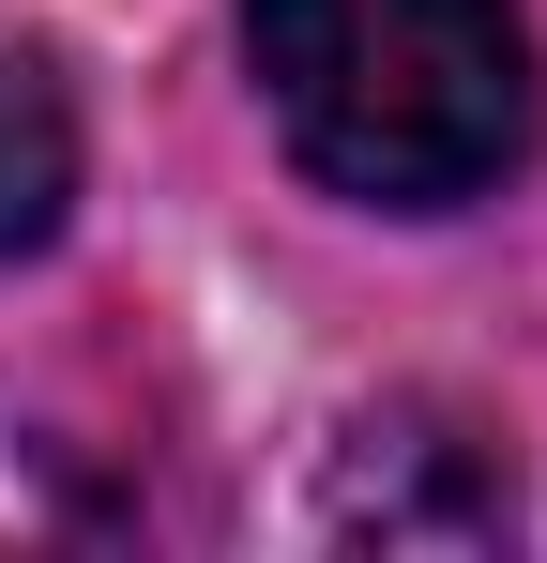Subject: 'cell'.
Returning <instances> with one entry per match:
<instances>
[{"label": "cell", "mask_w": 547, "mask_h": 563, "mask_svg": "<svg viewBox=\"0 0 547 563\" xmlns=\"http://www.w3.org/2000/svg\"><path fill=\"white\" fill-rule=\"evenodd\" d=\"M289 153L365 213H456L533 153V15L517 0H244Z\"/></svg>", "instance_id": "1"}, {"label": "cell", "mask_w": 547, "mask_h": 563, "mask_svg": "<svg viewBox=\"0 0 547 563\" xmlns=\"http://www.w3.org/2000/svg\"><path fill=\"white\" fill-rule=\"evenodd\" d=\"M77 213V92L31 31H0V260H31Z\"/></svg>", "instance_id": "2"}]
</instances>
